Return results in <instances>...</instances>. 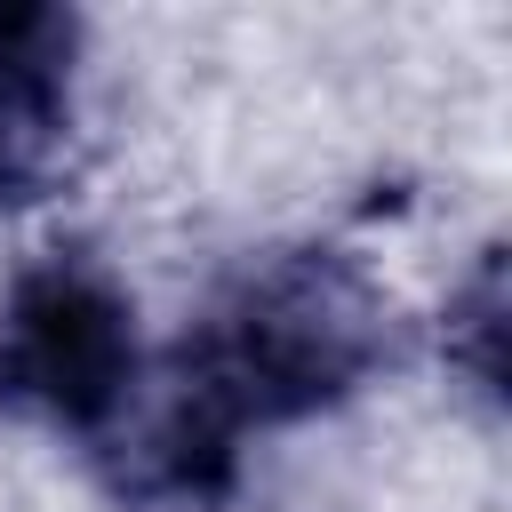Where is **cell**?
I'll return each mask as SVG.
<instances>
[{"mask_svg": "<svg viewBox=\"0 0 512 512\" xmlns=\"http://www.w3.org/2000/svg\"><path fill=\"white\" fill-rule=\"evenodd\" d=\"M400 352L392 288L344 248H272L224 280L208 320L136 384L120 440V488L160 504H208L240 480V440L344 408Z\"/></svg>", "mask_w": 512, "mask_h": 512, "instance_id": "6da1fadb", "label": "cell"}, {"mask_svg": "<svg viewBox=\"0 0 512 512\" xmlns=\"http://www.w3.org/2000/svg\"><path fill=\"white\" fill-rule=\"evenodd\" d=\"M144 384L136 296L88 248L32 256L0 296V408L104 440Z\"/></svg>", "mask_w": 512, "mask_h": 512, "instance_id": "7a4b0ae2", "label": "cell"}, {"mask_svg": "<svg viewBox=\"0 0 512 512\" xmlns=\"http://www.w3.org/2000/svg\"><path fill=\"white\" fill-rule=\"evenodd\" d=\"M88 24L56 0H0V200H32L72 144Z\"/></svg>", "mask_w": 512, "mask_h": 512, "instance_id": "3957f363", "label": "cell"}, {"mask_svg": "<svg viewBox=\"0 0 512 512\" xmlns=\"http://www.w3.org/2000/svg\"><path fill=\"white\" fill-rule=\"evenodd\" d=\"M440 352H448V368H456L488 408H504V248H496V240H488V248L472 256V272L448 288Z\"/></svg>", "mask_w": 512, "mask_h": 512, "instance_id": "277c9868", "label": "cell"}]
</instances>
